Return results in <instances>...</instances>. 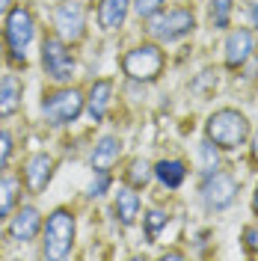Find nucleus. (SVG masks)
I'll use <instances>...</instances> for the list:
<instances>
[{"mask_svg": "<svg viewBox=\"0 0 258 261\" xmlns=\"http://www.w3.org/2000/svg\"><path fill=\"white\" fill-rule=\"evenodd\" d=\"M18 202V181L15 178H0V223L9 217V211Z\"/></svg>", "mask_w": 258, "mask_h": 261, "instance_id": "19", "label": "nucleus"}, {"mask_svg": "<svg viewBox=\"0 0 258 261\" xmlns=\"http://www.w3.org/2000/svg\"><path fill=\"white\" fill-rule=\"evenodd\" d=\"M128 9H131V0H101L98 3V24L104 30H119L125 24Z\"/></svg>", "mask_w": 258, "mask_h": 261, "instance_id": "14", "label": "nucleus"}, {"mask_svg": "<svg viewBox=\"0 0 258 261\" xmlns=\"http://www.w3.org/2000/svg\"><path fill=\"white\" fill-rule=\"evenodd\" d=\"M21 98H24V89H21V81L15 74L0 77V119L15 116L21 107Z\"/></svg>", "mask_w": 258, "mask_h": 261, "instance_id": "13", "label": "nucleus"}, {"mask_svg": "<svg viewBox=\"0 0 258 261\" xmlns=\"http://www.w3.org/2000/svg\"><path fill=\"white\" fill-rule=\"evenodd\" d=\"M255 54V39H252V30H231L226 39V65L228 68H241V65L249 63V57Z\"/></svg>", "mask_w": 258, "mask_h": 261, "instance_id": "10", "label": "nucleus"}, {"mask_svg": "<svg viewBox=\"0 0 258 261\" xmlns=\"http://www.w3.org/2000/svg\"><path fill=\"white\" fill-rule=\"evenodd\" d=\"M193 27H196V18H193L190 9H172V12H166V15L151 21V33H154V39H161V42L184 39Z\"/></svg>", "mask_w": 258, "mask_h": 261, "instance_id": "9", "label": "nucleus"}, {"mask_svg": "<svg viewBox=\"0 0 258 261\" xmlns=\"http://www.w3.org/2000/svg\"><path fill=\"white\" fill-rule=\"evenodd\" d=\"M122 154V140L119 137H101L95 151H92V169L95 172H107Z\"/></svg>", "mask_w": 258, "mask_h": 261, "instance_id": "15", "label": "nucleus"}, {"mask_svg": "<svg viewBox=\"0 0 258 261\" xmlns=\"http://www.w3.org/2000/svg\"><path fill=\"white\" fill-rule=\"evenodd\" d=\"M74 246V214L57 208L45 226V258H68Z\"/></svg>", "mask_w": 258, "mask_h": 261, "instance_id": "2", "label": "nucleus"}, {"mask_svg": "<svg viewBox=\"0 0 258 261\" xmlns=\"http://www.w3.org/2000/svg\"><path fill=\"white\" fill-rule=\"evenodd\" d=\"M166 220H169V217H166L163 211L151 208V211L145 214V238H148V241H158V231L166 226Z\"/></svg>", "mask_w": 258, "mask_h": 261, "instance_id": "21", "label": "nucleus"}, {"mask_svg": "<svg viewBox=\"0 0 258 261\" xmlns=\"http://www.w3.org/2000/svg\"><path fill=\"white\" fill-rule=\"evenodd\" d=\"M107 187H110V172H95V178H92V184H89L86 193L89 196H104Z\"/></svg>", "mask_w": 258, "mask_h": 261, "instance_id": "25", "label": "nucleus"}, {"mask_svg": "<svg viewBox=\"0 0 258 261\" xmlns=\"http://www.w3.org/2000/svg\"><path fill=\"white\" fill-rule=\"evenodd\" d=\"M243 244L249 252H258V228H246L243 231Z\"/></svg>", "mask_w": 258, "mask_h": 261, "instance_id": "27", "label": "nucleus"}, {"mask_svg": "<svg viewBox=\"0 0 258 261\" xmlns=\"http://www.w3.org/2000/svg\"><path fill=\"white\" fill-rule=\"evenodd\" d=\"M12 3H15V0H0V15H6V12L12 9Z\"/></svg>", "mask_w": 258, "mask_h": 261, "instance_id": "29", "label": "nucleus"}, {"mask_svg": "<svg viewBox=\"0 0 258 261\" xmlns=\"http://www.w3.org/2000/svg\"><path fill=\"white\" fill-rule=\"evenodd\" d=\"M205 134H208V140L217 148H238V146H243L246 137H249V122H246L243 113L226 107V110H217V113L208 119Z\"/></svg>", "mask_w": 258, "mask_h": 261, "instance_id": "1", "label": "nucleus"}, {"mask_svg": "<svg viewBox=\"0 0 258 261\" xmlns=\"http://www.w3.org/2000/svg\"><path fill=\"white\" fill-rule=\"evenodd\" d=\"M116 217L122 226H134V220L140 217V196L134 193V187H119L116 193Z\"/></svg>", "mask_w": 258, "mask_h": 261, "instance_id": "17", "label": "nucleus"}, {"mask_svg": "<svg viewBox=\"0 0 258 261\" xmlns=\"http://www.w3.org/2000/svg\"><path fill=\"white\" fill-rule=\"evenodd\" d=\"M81 110H83V95L78 89H57V92L45 95V101H42V113L50 125H68L81 116Z\"/></svg>", "mask_w": 258, "mask_h": 261, "instance_id": "5", "label": "nucleus"}, {"mask_svg": "<svg viewBox=\"0 0 258 261\" xmlns=\"http://www.w3.org/2000/svg\"><path fill=\"white\" fill-rule=\"evenodd\" d=\"M228 15H231V0H211V21L217 30L228 27Z\"/></svg>", "mask_w": 258, "mask_h": 261, "instance_id": "20", "label": "nucleus"}, {"mask_svg": "<svg viewBox=\"0 0 258 261\" xmlns=\"http://www.w3.org/2000/svg\"><path fill=\"white\" fill-rule=\"evenodd\" d=\"M42 65H45L48 77L57 83H65L74 77V57L68 54L60 36H50V39L42 42Z\"/></svg>", "mask_w": 258, "mask_h": 261, "instance_id": "6", "label": "nucleus"}, {"mask_svg": "<svg viewBox=\"0 0 258 261\" xmlns=\"http://www.w3.org/2000/svg\"><path fill=\"white\" fill-rule=\"evenodd\" d=\"M110 95H113V83L110 81H95L89 89V104H86V113L92 122H101L107 107H110Z\"/></svg>", "mask_w": 258, "mask_h": 261, "instance_id": "16", "label": "nucleus"}, {"mask_svg": "<svg viewBox=\"0 0 258 261\" xmlns=\"http://www.w3.org/2000/svg\"><path fill=\"white\" fill-rule=\"evenodd\" d=\"M9 158H12V137L9 130H0V169H6Z\"/></svg>", "mask_w": 258, "mask_h": 261, "instance_id": "26", "label": "nucleus"}, {"mask_svg": "<svg viewBox=\"0 0 258 261\" xmlns=\"http://www.w3.org/2000/svg\"><path fill=\"white\" fill-rule=\"evenodd\" d=\"M39 228H42L39 211L27 205V208H21V211L12 217V223H9V238H12L15 244H30L33 238L39 234Z\"/></svg>", "mask_w": 258, "mask_h": 261, "instance_id": "12", "label": "nucleus"}, {"mask_svg": "<svg viewBox=\"0 0 258 261\" xmlns=\"http://www.w3.org/2000/svg\"><path fill=\"white\" fill-rule=\"evenodd\" d=\"M122 68L131 81H154L163 68V50L158 45H140L122 60Z\"/></svg>", "mask_w": 258, "mask_h": 261, "instance_id": "4", "label": "nucleus"}, {"mask_svg": "<svg viewBox=\"0 0 258 261\" xmlns=\"http://www.w3.org/2000/svg\"><path fill=\"white\" fill-rule=\"evenodd\" d=\"M252 211H255V217H258V187H255V199H252Z\"/></svg>", "mask_w": 258, "mask_h": 261, "instance_id": "31", "label": "nucleus"}, {"mask_svg": "<svg viewBox=\"0 0 258 261\" xmlns=\"http://www.w3.org/2000/svg\"><path fill=\"white\" fill-rule=\"evenodd\" d=\"M50 175H54V161L48 154H33L24 166V184H27L30 193H42L48 187Z\"/></svg>", "mask_w": 258, "mask_h": 261, "instance_id": "11", "label": "nucleus"}, {"mask_svg": "<svg viewBox=\"0 0 258 261\" xmlns=\"http://www.w3.org/2000/svg\"><path fill=\"white\" fill-rule=\"evenodd\" d=\"M249 21H252V27H258V0L249 6Z\"/></svg>", "mask_w": 258, "mask_h": 261, "instance_id": "28", "label": "nucleus"}, {"mask_svg": "<svg viewBox=\"0 0 258 261\" xmlns=\"http://www.w3.org/2000/svg\"><path fill=\"white\" fill-rule=\"evenodd\" d=\"M252 161L258 163V134H255V140H252Z\"/></svg>", "mask_w": 258, "mask_h": 261, "instance_id": "30", "label": "nucleus"}, {"mask_svg": "<svg viewBox=\"0 0 258 261\" xmlns=\"http://www.w3.org/2000/svg\"><path fill=\"white\" fill-rule=\"evenodd\" d=\"M128 181L134 184V187H145L148 181H151V166L145 161H134L128 169Z\"/></svg>", "mask_w": 258, "mask_h": 261, "instance_id": "22", "label": "nucleus"}, {"mask_svg": "<svg viewBox=\"0 0 258 261\" xmlns=\"http://www.w3.org/2000/svg\"><path fill=\"white\" fill-rule=\"evenodd\" d=\"M166 0H134V9H137V15L140 18H151L161 12V6Z\"/></svg>", "mask_w": 258, "mask_h": 261, "instance_id": "23", "label": "nucleus"}, {"mask_svg": "<svg viewBox=\"0 0 258 261\" xmlns=\"http://www.w3.org/2000/svg\"><path fill=\"white\" fill-rule=\"evenodd\" d=\"M235 196H238V181L231 178L228 172H214V169H211L208 175H205L202 199H205V205H208L211 211L228 208V205L235 202Z\"/></svg>", "mask_w": 258, "mask_h": 261, "instance_id": "7", "label": "nucleus"}, {"mask_svg": "<svg viewBox=\"0 0 258 261\" xmlns=\"http://www.w3.org/2000/svg\"><path fill=\"white\" fill-rule=\"evenodd\" d=\"M54 27H57V33H60L63 42H78L83 36V27H86L83 6L78 0H63V3L54 9Z\"/></svg>", "mask_w": 258, "mask_h": 261, "instance_id": "8", "label": "nucleus"}, {"mask_svg": "<svg viewBox=\"0 0 258 261\" xmlns=\"http://www.w3.org/2000/svg\"><path fill=\"white\" fill-rule=\"evenodd\" d=\"M33 33H36L33 15L24 6H12L9 18H6V42H9V50H12L15 63H27V45L33 42Z\"/></svg>", "mask_w": 258, "mask_h": 261, "instance_id": "3", "label": "nucleus"}, {"mask_svg": "<svg viewBox=\"0 0 258 261\" xmlns=\"http://www.w3.org/2000/svg\"><path fill=\"white\" fill-rule=\"evenodd\" d=\"M0 60H3V54H0Z\"/></svg>", "mask_w": 258, "mask_h": 261, "instance_id": "32", "label": "nucleus"}, {"mask_svg": "<svg viewBox=\"0 0 258 261\" xmlns=\"http://www.w3.org/2000/svg\"><path fill=\"white\" fill-rule=\"evenodd\" d=\"M199 151H202V161H205V169L211 172V169L217 166V161H220V154H217V146H214L211 140H205V143L199 146Z\"/></svg>", "mask_w": 258, "mask_h": 261, "instance_id": "24", "label": "nucleus"}, {"mask_svg": "<svg viewBox=\"0 0 258 261\" xmlns=\"http://www.w3.org/2000/svg\"><path fill=\"white\" fill-rule=\"evenodd\" d=\"M154 175L161 178L163 187L175 190V187H181L184 178H187V166H184V161H161L154 166Z\"/></svg>", "mask_w": 258, "mask_h": 261, "instance_id": "18", "label": "nucleus"}]
</instances>
